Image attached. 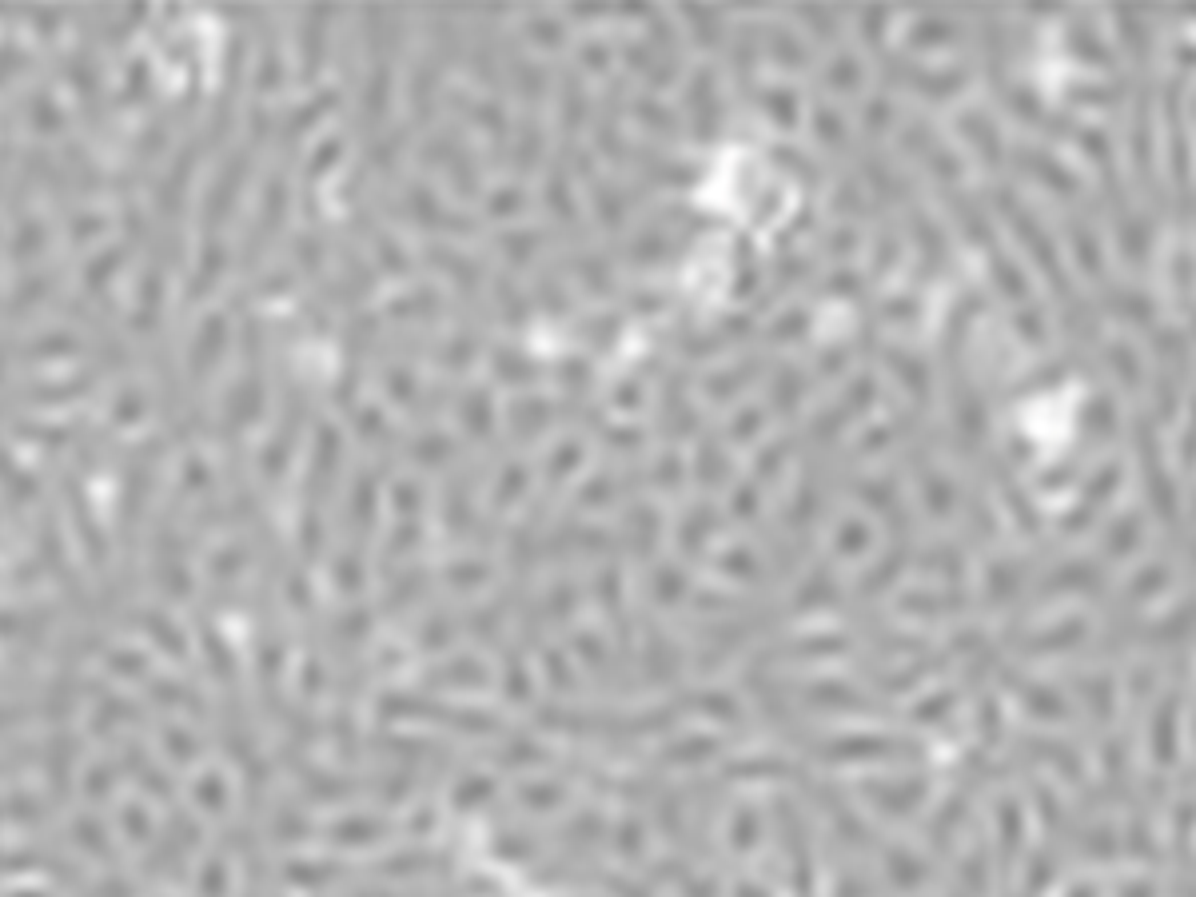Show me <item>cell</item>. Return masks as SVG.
<instances>
[{"label":"cell","instance_id":"1","mask_svg":"<svg viewBox=\"0 0 1196 897\" xmlns=\"http://www.w3.org/2000/svg\"><path fill=\"white\" fill-rule=\"evenodd\" d=\"M702 216H694L690 208H666L658 216H650L646 224H638L622 244H618V256L630 264V268H658V264H670L678 252H686V244L702 232Z\"/></svg>","mask_w":1196,"mask_h":897},{"label":"cell","instance_id":"2","mask_svg":"<svg viewBox=\"0 0 1196 897\" xmlns=\"http://www.w3.org/2000/svg\"><path fill=\"white\" fill-rule=\"evenodd\" d=\"M997 208L1005 212V220L1013 224V236L1021 240V248L1033 256V264L1057 284V292L1061 296H1069V276H1065V260H1061V252H1057V240H1053V232L1037 220V212L1029 208V204H1021L1009 188H1001L997 192Z\"/></svg>","mask_w":1196,"mask_h":897},{"label":"cell","instance_id":"3","mask_svg":"<svg viewBox=\"0 0 1196 897\" xmlns=\"http://www.w3.org/2000/svg\"><path fill=\"white\" fill-rule=\"evenodd\" d=\"M686 112H690V132L694 140H718L722 120H726V104L718 96V76L714 68H698L690 88H686Z\"/></svg>","mask_w":1196,"mask_h":897},{"label":"cell","instance_id":"4","mask_svg":"<svg viewBox=\"0 0 1196 897\" xmlns=\"http://www.w3.org/2000/svg\"><path fill=\"white\" fill-rule=\"evenodd\" d=\"M901 148L909 152V156H917L941 184H953L957 176H961V160L949 152V144L929 128V124H921L917 116H905V124H901Z\"/></svg>","mask_w":1196,"mask_h":897},{"label":"cell","instance_id":"5","mask_svg":"<svg viewBox=\"0 0 1196 897\" xmlns=\"http://www.w3.org/2000/svg\"><path fill=\"white\" fill-rule=\"evenodd\" d=\"M1013 164H1017L1021 176H1029L1033 184L1049 188V192L1061 196V200H1077V192H1081L1077 172H1073L1069 164H1061V160H1057L1053 152H1045V148L1017 144V148H1013Z\"/></svg>","mask_w":1196,"mask_h":897},{"label":"cell","instance_id":"6","mask_svg":"<svg viewBox=\"0 0 1196 897\" xmlns=\"http://www.w3.org/2000/svg\"><path fill=\"white\" fill-rule=\"evenodd\" d=\"M894 84L901 88H913L921 92L925 100H949L953 92L965 88L969 72L965 68H921V64H905V60H890V72H886Z\"/></svg>","mask_w":1196,"mask_h":897},{"label":"cell","instance_id":"7","mask_svg":"<svg viewBox=\"0 0 1196 897\" xmlns=\"http://www.w3.org/2000/svg\"><path fill=\"white\" fill-rule=\"evenodd\" d=\"M957 132H961V140L977 152V160H981L985 168H1001L1005 144H1001V132H997V124H993V116H989L985 108H965V112L957 116Z\"/></svg>","mask_w":1196,"mask_h":897},{"label":"cell","instance_id":"8","mask_svg":"<svg viewBox=\"0 0 1196 897\" xmlns=\"http://www.w3.org/2000/svg\"><path fill=\"white\" fill-rule=\"evenodd\" d=\"M634 168L650 180V184H666V188H690L698 180V168L686 164V160H674L650 144H638L634 148Z\"/></svg>","mask_w":1196,"mask_h":897},{"label":"cell","instance_id":"9","mask_svg":"<svg viewBox=\"0 0 1196 897\" xmlns=\"http://www.w3.org/2000/svg\"><path fill=\"white\" fill-rule=\"evenodd\" d=\"M766 371V355H742L738 363H730V367H722V371H714V375H706V383H702V391H706V399L710 403H730L734 395H742L758 375Z\"/></svg>","mask_w":1196,"mask_h":897},{"label":"cell","instance_id":"10","mask_svg":"<svg viewBox=\"0 0 1196 897\" xmlns=\"http://www.w3.org/2000/svg\"><path fill=\"white\" fill-rule=\"evenodd\" d=\"M555 415H559V407L551 399H543V395H519L507 407V427H511V435L519 443H531V439H539L555 423Z\"/></svg>","mask_w":1196,"mask_h":897},{"label":"cell","instance_id":"11","mask_svg":"<svg viewBox=\"0 0 1196 897\" xmlns=\"http://www.w3.org/2000/svg\"><path fill=\"white\" fill-rule=\"evenodd\" d=\"M909 232H913V244H917V256H921V276L933 280V276L945 268V260H949L945 232H941L917 204H909Z\"/></svg>","mask_w":1196,"mask_h":897},{"label":"cell","instance_id":"12","mask_svg":"<svg viewBox=\"0 0 1196 897\" xmlns=\"http://www.w3.org/2000/svg\"><path fill=\"white\" fill-rule=\"evenodd\" d=\"M758 32H762V48H766V56L774 64H782V68H810L814 52H810V44L802 40L798 28H790V24H762Z\"/></svg>","mask_w":1196,"mask_h":897},{"label":"cell","instance_id":"13","mask_svg":"<svg viewBox=\"0 0 1196 897\" xmlns=\"http://www.w3.org/2000/svg\"><path fill=\"white\" fill-rule=\"evenodd\" d=\"M1117 244H1121V256L1141 268L1149 256H1153V220L1145 212H1133V208H1121L1117 212Z\"/></svg>","mask_w":1196,"mask_h":897},{"label":"cell","instance_id":"14","mask_svg":"<svg viewBox=\"0 0 1196 897\" xmlns=\"http://www.w3.org/2000/svg\"><path fill=\"white\" fill-rule=\"evenodd\" d=\"M949 208H953V216H957V224H961V232L969 236V244H977V248H993L997 240H993V220H989V208H981L973 196H965V192H949Z\"/></svg>","mask_w":1196,"mask_h":897},{"label":"cell","instance_id":"15","mask_svg":"<svg viewBox=\"0 0 1196 897\" xmlns=\"http://www.w3.org/2000/svg\"><path fill=\"white\" fill-rule=\"evenodd\" d=\"M491 367H495V379H503V383H511V387H531V383L543 379V367H539L527 351L507 347V343L491 347Z\"/></svg>","mask_w":1196,"mask_h":897},{"label":"cell","instance_id":"16","mask_svg":"<svg viewBox=\"0 0 1196 897\" xmlns=\"http://www.w3.org/2000/svg\"><path fill=\"white\" fill-rule=\"evenodd\" d=\"M886 367L894 371V379L917 399L925 403L929 399V363L913 351H901V347H886Z\"/></svg>","mask_w":1196,"mask_h":897},{"label":"cell","instance_id":"17","mask_svg":"<svg viewBox=\"0 0 1196 897\" xmlns=\"http://www.w3.org/2000/svg\"><path fill=\"white\" fill-rule=\"evenodd\" d=\"M1101 303H1105L1109 315H1117V319H1125V323H1141V327H1153V323H1157V307H1153V299L1145 296V292H1137V288H1109V292L1101 296Z\"/></svg>","mask_w":1196,"mask_h":897},{"label":"cell","instance_id":"18","mask_svg":"<svg viewBox=\"0 0 1196 897\" xmlns=\"http://www.w3.org/2000/svg\"><path fill=\"white\" fill-rule=\"evenodd\" d=\"M989 280H993V288H997L1005 299H1017V303L1029 299V276H1025L1021 264H1017L1013 256H1005L997 244L989 248Z\"/></svg>","mask_w":1196,"mask_h":897},{"label":"cell","instance_id":"19","mask_svg":"<svg viewBox=\"0 0 1196 897\" xmlns=\"http://www.w3.org/2000/svg\"><path fill=\"white\" fill-rule=\"evenodd\" d=\"M806 387H810L806 371H798L794 363H782L774 371V379H770V403H774V411L778 415H794L798 403L806 399Z\"/></svg>","mask_w":1196,"mask_h":897},{"label":"cell","instance_id":"20","mask_svg":"<svg viewBox=\"0 0 1196 897\" xmlns=\"http://www.w3.org/2000/svg\"><path fill=\"white\" fill-rule=\"evenodd\" d=\"M1105 367L1129 387V391H1137L1141 383H1145V359L1137 355V347L1129 343V339H1113V343H1105Z\"/></svg>","mask_w":1196,"mask_h":897},{"label":"cell","instance_id":"21","mask_svg":"<svg viewBox=\"0 0 1196 897\" xmlns=\"http://www.w3.org/2000/svg\"><path fill=\"white\" fill-rule=\"evenodd\" d=\"M511 88L519 92V100L527 108H535L543 100V92H547V68L539 60H527V56L511 52Z\"/></svg>","mask_w":1196,"mask_h":897},{"label":"cell","instance_id":"22","mask_svg":"<svg viewBox=\"0 0 1196 897\" xmlns=\"http://www.w3.org/2000/svg\"><path fill=\"white\" fill-rule=\"evenodd\" d=\"M1069 240H1073V256H1077L1081 272H1085V276H1093V280H1101L1105 264H1101V244H1097V232H1093V224H1089V220H1081V216H1069Z\"/></svg>","mask_w":1196,"mask_h":897},{"label":"cell","instance_id":"23","mask_svg":"<svg viewBox=\"0 0 1196 897\" xmlns=\"http://www.w3.org/2000/svg\"><path fill=\"white\" fill-rule=\"evenodd\" d=\"M758 100H762V112H766L782 132L798 128L802 104H798V92H794V88H786V84H770V88L758 92Z\"/></svg>","mask_w":1196,"mask_h":897},{"label":"cell","instance_id":"24","mask_svg":"<svg viewBox=\"0 0 1196 897\" xmlns=\"http://www.w3.org/2000/svg\"><path fill=\"white\" fill-rule=\"evenodd\" d=\"M961 24L953 20V16H921L913 28H909V44L913 48H941V44H953V40H961Z\"/></svg>","mask_w":1196,"mask_h":897},{"label":"cell","instance_id":"25","mask_svg":"<svg viewBox=\"0 0 1196 897\" xmlns=\"http://www.w3.org/2000/svg\"><path fill=\"white\" fill-rule=\"evenodd\" d=\"M622 92H626V84L622 80H614V88H610V96H602L606 104H602V116H598V152H606V156H622V144H618V112H622Z\"/></svg>","mask_w":1196,"mask_h":897},{"label":"cell","instance_id":"26","mask_svg":"<svg viewBox=\"0 0 1196 897\" xmlns=\"http://www.w3.org/2000/svg\"><path fill=\"white\" fill-rule=\"evenodd\" d=\"M1069 48H1073V56L1077 60H1085V64H1113V52H1109V44H1105V36L1089 24V20H1073V28H1069Z\"/></svg>","mask_w":1196,"mask_h":897},{"label":"cell","instance_id":"27","mask_svg":"<svg viewBox=\"0 0 1196 897\" xmlns=\"http://www.w3.org/2000/svg\"><path fill=\"white\" fill-rule=\"evenodd\" d=\"M862 76H866V64H862L854 52H838V56L826 64L822 84H826L830 92H838V96H850V92L862 88Z\"/></svg>","mask_w":1196,"mask_h":897},{"label":"cell","instance_id":"28","mask_svg":"<svg viewBox=\"0 0 1196 897\" xmlns=\"http://www.w3.org/2000/svg\"><path fill=\"white\" fill-rule=\"evenodd\" d=\"M630 112H634V120L650 132V136H662V140H674L678 132H682V124H678V116L670 112V108H662L654 96H638L634 104H630Z\"/></svg>","mask_w":1196,"mask_h":897},{"label":"cell","instance_id":"29","mask_svg":"<svg viewBox=\"0 0 1196 897\" xmlns=\"http://www.w3.org/2000/svg\"><path fill=\"white\" fill-rule=\"evenodd\" d=\"M511 164L519 168V172H531L539 160H543V132H539V120H535V112L523 120V128L515 132V140H511Z\"/></svg>","mask_w":1196,"mask_h":897},{"label":"cell","instance_id":"30","mask_svg":"<svg viewBox=\"0 0 1196 897\" xmlns=\"http://www.w3.org/2000/svg\"><path fill=\"white\" fill-rule=\"evenodd\" d=\"M543 204L555 212V220H563V224H575V188H571V180H567V168H563V164H555V168H551V176H547V184H543Z\"/></svg>","mask_w":1196,"mask_h":897},{"label":"cell","instance_id":"31","mask_svg":"<svg viewBox=\"0 0 1196 897\" xmlns=\"http://www.w3.org/2000/svg\"><path fill=\"white\" fill-rule=\"evenodd\" d=\"M571 272H575V280L591 292V296H606V292H614V280H610V264L602 260V256H591V252H579V256H571Z\"/></svg>","mask_w":1196,"mask_h":897},{"label":"cell","instance_id":"32","mask_svg":"<svg viewBox=\"0 0 1196 897\" xmlns=\"http://www.w3.org/2000/svg\"><path fill=\"white\" fill-rule=\"evenodd\" d=\"M495 244H499V252L507 256V264L523 268V264L535 260V252L543 248V232H535V228H507Z\"/></svg>","mask_w":1196,"mask_h":897},{"label":"cell","instance_id":"33","mask_svg":"<svg viewBox=\"0 0 1196 897\" xmlns=\"http://www.w3.org/2000/svg\"><path fill=\"white\" fill-rule=\"evenodd\" d=\"M555 375H559V387H563L567 395H575V399H583V395L591 391V383H595V367H591L587 355H567V359L555 367Z\"/></svg>","mask_w":1196,"mask_h":897},{"label":"cell","instance_id":"34","mask_svg":"<svg viewBox=\"0 0 1196 897\" xmlns=\"http://www.w3.org/2000/svg\"><path fill=\"white\" fill-rule=\"evenodd\" d=\"M535 288H539L535 299H539V307H543L547 315H567V311H571V296H567V284H563V272H559V268H543Z\"/></svg>","mask_w":1196,"mask_h":897},{"label":"cell","instance_id":"35","mask_svg":"<svg viewBox=\"0 0 1196 897\" xmlns=\"http://www.w3.org/2000/svg\"><path fill=\"white\" fill-rule=\"evenodd\" d=\"M870 794L878 798V806L886 814H909L921 798H925V786L921 782H901V786H870Z\"/></svg>","mask_w":1196,"mask_h":897},{"label":"cell","instance_id":"36","mask_svg":"<svg viewBox=\"0 0 1196 897\" xmlns=\"http://www.w3.org/2000/svg\"><path fill=\"white\" fill-rule=\"evenodd\" d=\"M770 160L774 164H782L786 172H794L798 180H802V188L806 192H814L818 184H822V168L806 156V152H794V148H786V144H778V148H770Z\"/></svg>","mask_w":1196,"mask_h":897},{"label":"cell","instance_id":"37","mask_svg":"<svg viewBox=\"0 0 1196 897\" xmlns=\"http://www.w3.org/2000/svg\"><path fill=\"white\" fill-rule=\"evenodd\" d=\"M495 303H499V315L511 323V327H527V315H531V303H527V296L507 280V276H499L495 280Z\"/></svg>","mask_w":1196,"mask_h":897},{"label":"cell","instance_id":"38","mask_svg":"<svg viewBox=\"0 0 1196 897\" xmlns=\"http://www.w3.org/2000/svg\"><path fill=\"white\" fill-rule=\"evenodd\" d=\"M814 132H818V140H822L830 152H846V120H842L838 108L818 104V108H814Z\"/></svg>","mask_w":1196,"mask_h":897},{"label":"cell","instance_id":"39","mask_svg":"<svg viewBox=\"0 0 1196 897\" xmlns=\"http://www.w3.org/2000/svg\"><path fill=\"white\" fill-rule=\"evenodd\" d=\"M810 331V311L806 307H786L782 315H774V323L766 327V339L770 343H794Z\"/></svg>","mask_w":1196,"mask_h":897},{"label":"cell","instance_id":"40","mask_svg":"<svg viewBox=\"0 0 1196 897\" xmlns=\"http://www.w3.org/2000/svg\"><path fill=\"white\" fill-rule=\"evenodd\" d=\"M587 116V92H583V80L575 72L563 76V132L571 136Z\"/></svg>","mask_w":1196,"mask_h":897},{"label":"cell","instance_id":"41","mask_svg":"<svg viewBox=\"0 0 1196 897\" xmlns=\"http://www.w3.org/2000/svg\"><path fill=\"white\" fill-rule=\"evenodd\" d=\"M459 415H463V427H467L471 435H479V439L491 435V395H487V391H467Z\"/></svg>","mask_w":1196,"mask_h":897},{"label":"cell","instance_id":"42","mask_svg":"<svg viewBox=\"0 0 1196 897\" xmlns=\"http://www.w3.org/2000/svg\"><path fill=\"white\" fill-rule=\"evenodd\" d=\"M523 32H527V36H531V44H539V48H563V24H559L555 16L531 12V16H527V24H523Z\"/></svg>","mask_w":1196,"mask_h":897},{"label":"cell","instance_id":"43","mask_svg":"<svg viewBox=\"0 0 1196 897\" xmlns=\"http://www.w3.org/2000/svg\"><path fill=\"white\" fill-rule=\"evenodd\" d=\"M1141 543V515H1121V523H1113L1109 531V555L1125 559L1129 551H1137Z\"/></svg>","mask_w":1196,"mask_h":897},{"label":"cell","instance_id":"44","mask_svg":"<svg viewBox=\"0 0 1196 897\" xmlns=\"http://www.w3.org/2000/svg\"><path fill=\"white\" fill-rule=\"evenodd\" d=\"M682 20L686 24H694V32H698V44H706V48H714L718 44V36H722V12H714V8H682Z\"/></svg>","mask_w":1196,"mask_h":897},{"label":"cell","instance_id":"45","mask_svg":"<svg viewBox=\"0 0 1196 897\" xmlns=\"http://www.w3.org/2000/svg\"><path fill=\"white\" fill-rule=\"evenodd\" d=\"M618 327H622V319H618V315H591V319H583V323H579V335H583V339H587L595 351H602V347H610V343H614Z\"/></svg>","mask_w":1196,"mask_h":897},{"label":"cell","instance_id":"46","mask_svg":"<svg viewBox=\"0 0 1196 897\" xmlns=\"http://www.w3.org/2000/svg\"><path fill=\"white\" fill-rule=\"evenodd\" d=\"M794 20L806 24L810 36H818V40H838V16L830 8H798Z\"/></svg>","mask_w":1196,"mask_h":897},{"label":"cell","instance_id":"47","mask_svg":"<svg viewBox=\"0 0 1196 897\" xmlns=\"http://www.w3.org/2000/svg\"><path fill=\"white\" fill-rule=\"evenodd\" d=\"M1121 92H1125V88H1121L1117 80H1101V84H1093V80H1089V84H1073V88H1069V96H1077L1081 104H1101V108L1117 104V100H1121Z\"/></svg>","mask_w":1196,"mask_h":897},{"label":"cell","instance_id":"48","mask_svg":"<svg viewBox=\"0 0 1196 897\" xmlns=\"http://www.w3.org/2000/svg\"><path fill=\"white\" fill-rule=\"evenodd\" d=\"M897 232L890 220H882V228H878V240H874V276H886L890 268L897 264Z\"/></svg>","mask_w":1196,"mask_h":897},{"label":"cell","instance_id":"49","mask_svg":"<svg viewBox=\"0 0 1196 897\" xmlns=\"http://www.w3.org/2000/svg\"><path fill=\"white\" fill-rule=\"evenodd\" d=\"M822 252H826L830 260H850V256L858 252V232H854L850 224L830 228V232L822 236Z\"/></svg>","mask_w":1196,"mask_h":897},{"label":"cell","instance_id":"50","mask_svg":"<svg viewBox=\"0 0 1196 897\" xmlns=\"http://www.w3.org/2000/svg\"><path fill=\"white\" fill-rule=\"evenodd\" d=\"M766 419H770V411L766 407H742L738 415H734V423H730V439L734 443H746V439H754L762 427H766Z\"/></svg>","mask_w":1196,"mask_h":897},{"label":"cell","instance_id":"51","mask_svg":"<svg viewBox=\"0 0 1196 897\" xmlns=\"http://www.w3.org/2000/svg\"><path fill=\"white\" fill-rule=\"evenodd\" d=\"M722 475H726V455H722L718 439H706V443L698 447V479H706V483L714 487Z\"/></svg>","mask_w":1196,"mask_h":897},{"label":"cell","instance_id":"52","mask_svg":"<svg viewBox=\"0 0 1196 897\" xmlns=\"http://www.w3.org/2000/svg\"><path fill=\"white\" fill-rule=\"evenodd\" d=\"M818 288H822L818 296H858V292L866 288V280H862L858 272H850V268H838V272L826 276Z\"/></svg>","mask_w":1196,"mask_h":897},{"label":"cell","instance_id":"53","mask_svg":"<svg viewBox=\"0 0 1196 897\" xmlns=\"http://www.w3.org/2000/svg\"><path fill=\"white\" fill-rule=\"evenodd\" d=\"M866 543H870V527L862 519H846L842 531H838V551L842 555H858V551H866Z\"/></svg>","mask_w":1196,"mask_h":897},{"label":"cell","instance_id":"54","mask_svg":"<svg viewBox=\"0 0 1196 897\" xmlns=\"http://www.w3.org/2000/svg\"><path fill=\"white\" fill-rule=\"evenodd\" d=\"M487 208H491V216H499V220H507V216H519V212L527 208V200H523V188H499V192L487 200Z\"/></svg>","mask_w":1196,"mask_h":897},{"label":"cell","instance_id":"55","mask_svg":"<svg viewBox=\"0 0 1196 897\" xmlns=\"http://www.w3.org/2000/svg\"><path fill=\"white\" fill-rule=\"evenodd\" d=\"M1013 327H1017V335L1025 339V343H1045V315L1037 311V307H1029V311H1017L1013 315Z\"/></svg>","mask_w":1196,"mask_h":897},{"label":"cell","instance_id":"56","mask_svg":"<svg viewBox=\"0 0 1196 897\" xmlns=\"http://www.w3.org/2000/svg\"><path fill=\"white\" fill-rule=\"evenodd\" d=\"M917 315H921L917 296H894L882 303V319H890V323H917Z\"/></svg>","mask_w":1196,"mask_h":897},{"label":"cell","instance_id":"57","mask_svg":"<svg viewBox=\"0 0 1196 897\" xmlns=\"http://www.w3.org/2000/svg\"><path fill=\"white\" fill-rule=\"evenodd\" d=\"M834 208H838L842 216H862V184H854V180H842Z\"/></svg>","mask_w":1196,"mask_h":897},{"label":"cell","instance_id":"58","mask_svg":"<svg viewBox=\"0 0 1196 897\" xmlns=\"http://www.w3.org/2000/svg\"><path fill=\"white\" fill-rule=\"evenodd\" d=\"M579 64H583V68H591V72H606V68H610V48H606V44H598V40L583 44V48H579Z\"/></svg>","mask_w":1196,"mask_h":897},{"label":"cell","instance_id":"59","mask_svg":"<svg viewBox=\"0 0 1196 897\" xmlns=\"http://www.w3.org/2000/svg\"><path fill=\"white\" fill-rule=\"evenodd\" d=\"M614 399H618L622 407H634V403H642V383H638V379H622V383H618V391H614Z\"/></svg>","mask_w":1196,"mask_h":897}]
</instances>
